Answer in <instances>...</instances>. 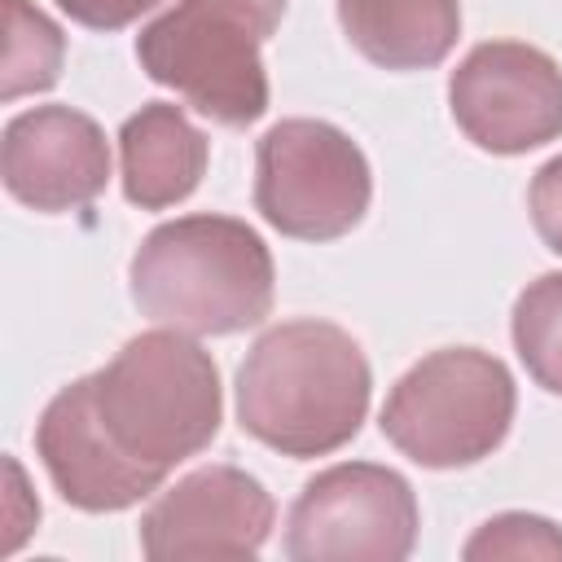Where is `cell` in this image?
<instances>
[{"instance_id": "1", "label": "cell", "mask_w": 562, "mask_h": 562, "mask_svg": "<svg viewBox=\"0 0 562 562\" xmlns=\"http://www.w3.org/2000/svg\"><path fill=\"white\" fill-rule=\"evenodd\" d=\"M373 373L360 342L329 321H281L237 369V422L263 448L307 461L360 435Z\"/></svg>"}, {"instance_id": "2", "label": "cell", "mask_w": 562, "mask_h": 562, "mask_svg": "<svg viewBox=\"0 0 562 562\" xmlns=\"http://www.w3.org/2000/svg\"><path fill=\"white\" fill-rule=\"evenodd\" d=\"M140 316L184 334H237L272 312V250L233 215H180L158 224L127 268Z\"/></svg>"}, {"instance_id": "3", "label": "cell", "mask_w": 562, "mask_h": 562, "mask_svg": "<svg viewBox=\"0 0 562 562\" xmlns=\"http://www.w3.org/2000/svg\"><path fill=\"white\" fill-rule=\"evenodd\" d=\"M97 417L140 465L171 470L198 457L224 422L220 369L184 329H149L92 373Z\"/></svg>"}, {"instance_id": "4", "label": "cell", "mask_w": 562, "mask_h": 562, "mask_svg": "<svg viewBox=\"0 0 562 562\" xmlns=\"http://www.w3.org/2000/svg\"><path fill=\"white\" fill-rule=\"evenodd\" d=\"M281 13L285 0H180L136 35V61L198 114L250 127L268 110L259 48L281 26Z\"/></svg>"}, {"instance_id": "5", "label": "cell", "mask_w": 562, "mask_h": 562, "mask_svg": "<svg viewBox=\"0 0 562 562\" xmlns=\"http://www.w3.org/2000/svg\"><path fill=\"white\" fill-rule=\"evenodd\" d=\"M518 408L505 360L479 347H443L422 356L382 404V435L426 470H457L492 457Z\"/></svg>"}, {"instance_id": "6", "label": "cell", "mask_w": 562, "mask_h": 562, "mask_svg": "<svg viewBox=\"0 0 562 562\" xmlns=\"http://www.w3.org/2000/svg\"><path fill=\"white\" fill-rule=\"evenodd\" d=\"M373 198L364 149L325 119H281L255 149V211L285 237L334 241Z\"/></svg>"}, {"instance_id": "7", "label": "cell", "mask_w": 562, "mask_h": 562, "mask_svg": "<svg viewBox=\"0 0 562 562\" xmlns=\"http://www.w3.org/2000/svg\"><path fill=\"white\" fill-rule=\"evenodd\" d=\"M417 496L404 474L342 461L303 483L285 518L294 562H404L417 544Z\"/></svg>"}, {"instance_id": "8", "label": "cell", "mask_w": 562, "mask_h": 562, "mask_svg": "<svg viewBox=\"0 0 562 562\" xmlns=\"http://www.w3.org/2000/svg\"><path fill=\"white\" fill-rule=\"evenodd\" d=\"M448 105L479 149L527 154L562 136V70L536 44L487 40L452 70Z\"/></svg>"}, {"instance_id": "9", "label": "cell", "mask_w": 562, "mask_h": 562, "mask_svg": "<svg viewBox=\"0 0 562 562\" xmlns=\"http://www.w3.org/2000/svg\"><path fill=\"white\" fill-rule=\"evenodd\" d=\"M268 487L237 465H202L167 487L140 518V549L154 562L255 558L272 536Z\"/></svg>"}, {"instance_id": "10", "label": "cell", "mask_w": 562, "mask_h": 562, "mask_svg": "<svg viewBox=\"0 0 562 562\" xmlns=\"http://www.w3.org/2000/svg\"><path fill=\"white\" fill-rule=\"evenodd\" d=\"M35 452L66 505L83 514H119L162 487L167 470L132 461L97 417L92 373L61 386L35 426Z\"/></svg>"}, {"instance_id": "11", "label": "cell", "mask_w": 562, "mask_h": 562, "mask_svg": "<svg viewBox=\"0 0 562 562\" xmlns=\"http://www.w3.org/2000/svg\"><path fill=\"white\" fill-rule=\"evenodd\" d=\"M4 189L44 215L88 206L110 184V145L97 119L70 105H35L4 123Z\"/></svg>"}, {"instance_id": "12", "label": "cell", "mask_w": 562, "mask_h": 562, "mask_svg": "<svg viewBox=\"0 0 562 562\" xmlns=\"http://www.w3.org/2000/svg\"><path fill=\"white\" fill-rule=\"evenodd\" d=\"M123 154V198L140 211H162L184 202L206 171L211 145L171 101L140 105L119 127Z\"/></svg>"}, {"instance_id": "13", "label": "cell", "mask_w": 562, "mask_h": 562, "mask_svg": "<svg viewBox=\"0 0 562 562\" xmlns=\"http://www.w3.org/2000/svg\"><path fill=\"white\" fill-rule=\"evenodd\" d=\"M347 40L382 70H430L461 35L457 0H338Z\"/></svg>"}, {"instance_id": "14", "label": "cell", "mask_w": 562, "mask_h": 562, "mask_svg": "<svg viewBox=\"0 0 562 562\" xmlns=\"http://www.w3.org/2000/svg\"><path fill=\"white\" fill-rule=\"evenodd\" d=\"M61 53L66 40L48 13H40L31 0H4V101L53 88L61 75Z\"/></svg>"}, {"instance_id": "15", "label": "cell", "mask_w": 562, "mask_h": 562, "mask_svg": "<svg viewBox=\"0 0 562 562\" xmlns=\"http://www.w3.org/2000/svg\"><path fill=\"white\" fill-rule=\"evenodd\" d=\"M509 329L536 386L562 395V272H544L518 294Z\"/></svg>"}, {"instance_id": "16", "label": "cell", "mask_w": 562, "mask_h": 562, "mask_svg": "<svg viewBox=\"0 0 562 562\" xmlns=\"http://www.w3.org/2000/svg\"><path fill=\"white\" fill-rule=\"evenodd\" d=\"M470 562L492 558H562V527L536 514H496L461 549Z\"/></svg>"}, {"instance_id": "17", "label": "cell", "mask_w": 562, "mask_h": 562, "mask_svg": "<svg viewBox=\"0 0 562 562\" xmlns=\"http://www.w3.org/2000/svg\"><path fill=\"white\" fill-rule=\"evenodd\" d=\"M527 211H531V224H536L540 241H544L553 255H562V154L549 158V162L531 176Z\"/></svg>"}, {"instance_id": "18", "label": "cell", "mask_w": 562, "mask_h": 562, "mask_svg": "<svg viewBox=\"0 0 562 562\" xmlns=\"http://www.w3.org/2000/svg\"><path fill=\"white\" fill-rule=\"evenodd\" d=\"M158 0H57L61 13H70V22L88 26V31H119L127 22H136L140 13H149Z\"/></svg>"}]
</instances>
